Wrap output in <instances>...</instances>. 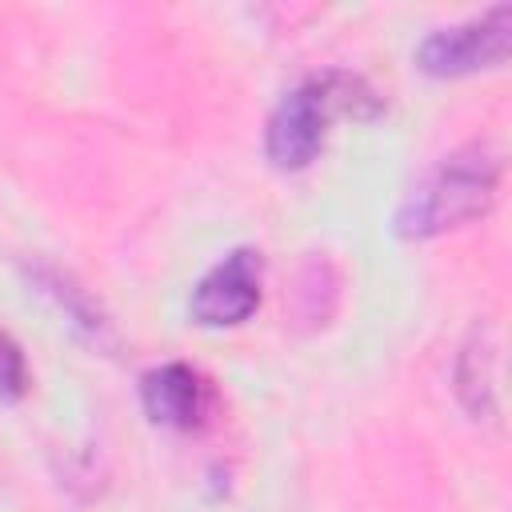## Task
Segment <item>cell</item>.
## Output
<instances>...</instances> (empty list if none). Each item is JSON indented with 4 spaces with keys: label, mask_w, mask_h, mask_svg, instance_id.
Returning <instances> with one entry per match:
<instances>
[{
    "label": "cell",
    "mask_w": 512,
    "mask_h": 512,
    "mask_svg": "<svg viewBox=\"0 0 512 512\" xmlns=\"http://www.w3.org/2000/svg\"><path fill=\"white\" fill-rule=\"evenodd\" d=\"M500 188V160L484 144H468L444 156L400 204L396 232L400 236H436L484 216Z\"/></svg>",
    "instance_id": "1"
},
{
    "label": "cell",
    "mask_w": 512,
    "mask_h": 512,
    "mask_svg": "<svg viewBox=\"0 0 512 512\" xmlns=\"http://www.w3.org/2000/svg\"><path fill=\"white\" fill-rule=\"evenodd\" d=\"M352 88L356 80L324 76L288 92L268 120V160L276 168H304L324 144L328 116L336 108H352V96H348Z\"/></svg>",
    "instance_id": "2"
},
{
    "label": "cell",
    "mask_w": 512,
    "mask_h": 512,
    "mask_svg": "<svg viewBox=\"0 0 512 512\" xmlns=\"http://www.w3.org/2000/svg\"><path fill=\"white\" fill-rule=\"evenodd\" d=\"M508 48H512V8L496 4L492 12L468 24L432 32L416 56H420V68L432 76H464V72L500 64Z\"/></svg>",
    "instance_id": "3"
},
{
    "label": "cell",
    "mask_w": 512,
    "mask_h": 512,
    "mask_svg": "<svg viewBox=\"0 0 512 512\" xmlns=\"http://www.w3.org/2000/svg\"><path fill=\"white\" fill-rule=\"evenodd\" d=\"M260 276L264 260L256 248H236L228 252L192 292V316L208 328H228L244 324L256 304H260Z\"/></svg>",
    "instance_id": "4"
},
{
    "label": "cell",
    "mask_w": 512,
    "mask_h": 512,
    "mask_svg": "<svg viewBox=\"0 0 512 512\" xmlns=\"http://www.w3.org/2000/svg\"><path fill=\"white\" fill-rule=\"evenodd\" d=\"M144 412L164 428H196L208 412V388L188 364L152 368L140 384Z\"/></svg>",
    "instance_id": "5"
},
{
    "label": "cell",
    "mask_w": 512,
    "mask_h": 512,
    "mask_svg": "<svg viewBox=\"0 0 512 512\" xmlns=\"http://www.w3.org/2000/svg\"><path fill=\"white\" fill-rule=\"evenodd\" d=\"M36 280L52 292V300L72 316V324H76V328H84L92 340H100V336H104L108 320H104V316H100V308L84 296V288H76L68 276H60V272H52V268H40V272H36Z\"/></svg>",
    "instance_id": "6"
},
{
    "label": "cell",
    "mask_w": 512,
    "mask_h": 512,
    "mask_svg": "<svg viewBox=\"0 0 512 512\" xmlns=\"http://www.w3.org/2000/svg\"><path fill=\"white\" fill-rule=\"evenodd\" d=\"M488 360L492 352L480 348V340H472L460 356V396L468 404V412L480 420V416H492V376H488Z\"/></svg>",
    "instance_id": "7"
},
{
    "label": "cell",
    "mask_w": 512,
    "mask_h": 512,
    "mask_svg": "<svg viewBox=\"0 0 512 512\" xmlns=\"http://www.w3.org/2000/svg\"><path fill=\"white\" fill-rule=\"evenodd\" d=\"M28 384V368H24V352L16 348L12 336L0 332V396L4 400H16Z\"/></svg>",
    "instance_id": "8"
}]
</instances>
